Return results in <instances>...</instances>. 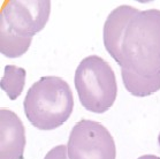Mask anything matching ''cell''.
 Returning a JSON list of instances; mask_svg holds the SVG:
<instances>
[{
    "label": "cell",
    "mask_w": 160,
    "mask_h": 159,
    "mask_svg": "<svg viewBox=\"0 0 160 159\" xmlns=\"http://www.w3.org/2000/svg\"><path fill=\"white\" fill-rule=\"evenodd\" d=\"M104 45L132 96L146 97L160 90V11L117 7L104 24Z\"/></svg>",
    "instance_id": "6da1fadb"
},
{
    "label": "cell",
    "mask_w": 160,
    "mask_h": 159,
    "mask_svg": "<svg viewBox=\"0 0 160 159\" xmlns=\"http://www.w3.org/2000/svg\"><path fill=\"white\" fill-rule=\"evenodd\" d=\"M51 12V1H4L0 12V52L18 58L29 50L32 37L44 29Z\"/></svg>",
    "instance_id": "7a4b0ae2"
},
{
    "label": "cell",
    "mask_w": 160,
    "mask_h": 159,
    "mask_svg": "<svg viewBox=\"0 0 160 159\" xmlns=\"http://www.w3.org/2000/svg\"><path fill=\"white\" fill-rule=\"evenodd\" d=\"M24 113L33 127L53 130L69 119L74 97L69 84L58 76H43L31 85L24 98Z\"/></svg>",
    "instance_id": "3957f363"
},
{
    "label": "cell",
    "mask_w": 160,
    "mask_h": 159,
    "mask_svg": "<svg viewBox=\"0 0 160 159\" xmlns=\"http://www.w3.org/2000/svg\"><path fill=\"white\" fill-rule=\"evenodd\" d=\"M74 82L81 104L90 112L105 113L117 99L118 83L114 70L98 55H89L80 62Z\"/></svg>",
    "instance_id": "277c9868"
},
{
    "label": "cell",
    "mask_w": 160,
    "mask_h": 159,
    "mask_svg": "<svg viewBox=\"0 0 160 159\" xmlns=\"http://www.w3.org/2000/svg\"><path fill=\"white\" fill-rule=\"evenodd\" d=\"M67 152L69 159H115L117 148L107 128L82 119L70 131Z\"/></svg>",
    "instance_id": "5b68a950"
},
{
    "label": "cell",
    "mask_w": 160,
    "mask_h": 159,
    "mask_svg": "<svg viewBox=\"0 0 160 159\" xmlns=\"http://www.w3.org/2000/svg\"><path fill=\"white\" fill-rule=\"evenodd\" d=\"M26 128L16 114L7 109L0 111V159H23Z\"/></svg>",
    "instance_id": "8992f818"
},
{
    "label": "cell",
    "mask_w": 160,
    "mask_h": 159,
    "mask_svg": "<svg viewBox=\"0 0 160 159\" xmlns=\"http://www.w3.org/2000/svg\"><path fill=\"white\" fill-rule=\"evenodd\" d=\"M26 84V70L16 66L8 65L5 67L1 79V89L8 95L9 99L15 100L21 95Z\"/></svg>",
    "instance_id": "52a82bcc"
},
{
    "label": "cell",
    "mask_w": 160,
    "mask_h": 159,
    "mask_svg": "<svg viewBox=\"0 0 160 159\" xmlns=\"http://www.w3.org/2000/svg\"><path fill=\"white\" fill-rule=\"evenodd\" d=\"M44 159H69L67 146L66 145H57L46 153Z\"/></svg>",
    "instance_id": "ba28073f"
},
{
    "label": "cell",
    "mask_w": 160,
    "mask_h": 159,
    "mask_svg": "<svg viewBox=\"0 0 160 159\" xmlns=\"http://www.w3.org/2000/svg\"><path fill=\"white\" fill-rule=\"evenodd\" d=\"M137 159H160V157L154 156V155H144V156H141V157Z\"/></svg>",
    "instance_id": "9c48e42d"
}]
</instances>
